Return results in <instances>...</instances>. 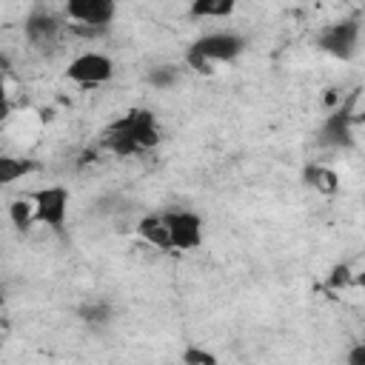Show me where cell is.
<instances>
[{"label":"cell","mask_w":365,"mask_h":365,"mask_svg":"<svg viewBox=\"0 0 365 365\" xmlns=\"http://www.w3.org/2000/svg\"><path fill=\"white\" fill-rule=\"evenodd\" d=\"M23 31H26V40L34 46V48H51L57 46L60 40V31H63V23L57 14L51 11H31L23 23Z\"/></svg>","instance_id":"ba28073f"},{"label":"cell","mask_w":365,"mask_h":365,"mask_svg":"<svg viewBox=\"0 0 365 365\" xmlns=\"http://www.w3.org/2000/svg\"><path fill=\"white\" fill-rule=\"evenodd\" d=\"M9 117V94H6V83L0 77V123Z\"/></svg>","instance_id":"d6986e66"},{"label":"cell","mask_w":365,"mask_h":365,"mask_svg":"<svg viewBox=\"0 0 365 365\" xmlns=\"http://www.w3.org/2000/svg\"><path fill=\"white\" fill-rule=\"evenodd\" d=\"M245 51V40L234 31H211L200 40L191 43V48L185 51V63L188 68H194L197 74H208L214 71L217 63H231Z\"/></svg>","instance_id":"7a4b0ae2"},{"label":"cell","mask_w":365,"mask_h":365,"mask_svg":"<svg viewBox=\"0 0 365 365\" xmlns=\"http://www.w3.org/2000/svg\"><path fill=\"white\" fill-rule=\"evenodd\" d=\"M234 9H237V0H191L188 14L197 20H205V17H228L234 14Z\"/></svg>","instance_id":"4fadbf2b"},{"label":"cell","mask_w":365,"mask_h":365,"mask_svg":"<svg viewBox=\"0 0 365 365\" xmlns=\"http://www.w3.org/2000/svg\"><path fill=\"white\" fill-rule=\"evenodd\" d=\"M117 0H66V17L88 26V29H103L114 20Z\"/></svg>","instance_id":"52a82bcc"},{"label":"cell","mask_w":365,"mask_h":365,"mask_svg":"<svg viewBox=\"0 0 365 365\" xmlns=\"http://www.w3.org/2000/svg\"><path fill=\"white\" fill-rule=\"evenodd\" d=\"M106 145L120 157H131V154L157 148L160 145L157 117L148 108H131L125 117H120L106 131Z\"/></svg>","instance_id":"6da1fadb"},{"label":"cell","mask_w":365,"mask_h":365,"mask_svg":"<svg viewBox=\"0 0 365 365\" xmlns=\"http://www.w3.org/2000/svg\"><path fill=\"white\" fill-rule=\"evenodd\" d=\"M9 217H11V225L17 228V231H26L31 222H34V205L23 197V200H14L11 205H9Z\"/></svg>","instance_id":"9a60e30c"},{"label":"cell","mask_w":365,"mask_h":365,"mask_svg":"<svg viewBox=\"0 0 365 365\" xmlns=\"http://www.w3.org/2000/svg\"><path fill=\"white\" fill-rule=\"evenodd\" d=\"M317 46L336 60H351L359 48V20L351 17V20H339V23L325 26L317 37Z\"/></svg>","instance_id":"277c9868"},{"label":"cell","mask_w":365,"mask_h":365,"mask_svg":"<svg viewBox=\"0 0 365 365\" xmlns=\"http://www.w3.org/2000/svg\"><path fill=\"white\" fill-rule=\"evenodd\" d=\"M66 77L77 86H100L114 77V63L100 51H86L68 63Z\"/></svg>","instance_id":"8992f818"},{"label":"cell","mask_w":365,"mask_h":365,"mask_svg":"<svg viewBox=\"0 0 365 365\" xmlns=\"http://www.w3.org/2000/svg\"><path fill=\"white\" fill-rule=\"evenodd\" d=\"M354 123L356 117L342 106L336 108L334 114H328L322 120V128H319V145H328V148H348L354 143Z\"/></svg>","instance_id":"9c48e42d"},{"label":"cell","mask_w":365,"mask_h":365,"mask_svg":"<svg viewBox=\"0 0 365 365\" xmlns=\"http://www.w3.org/2000/svg\"><path fill=\"white\" fill-rule=\"evenodd\" d=\"M160 217H163V222L168 228L171 248L194 251V248L202 245V220L194 211H163Z\"/></svg>","instance_id":"5b68a950"},{"label":"cell","mask_w":365,"mask_h":365,"mask_svg":"<svg viewBox=\"0 0 365 365\" xmlns=\"http://www.w3.org/2000/svg\"><path fill=\"white\" fill-rule=\"evenodd\" d=\"M80 319L88 325H106L111 319V305L106 299H91V302L80 305Z\"/></svg>","instance_id":"5bb4252c"},{"label":"cell","mask_w":365,"mask_h":365,"mask_svg":"<svg viewBox=\"0 0 365 365\" xmlns=\"http://www.w3.org/2000/svg\"><path fill=\"white\" fill-rule=\"evenodd\" d=\"M182 362L185 365H217V356L205 348H197V345H188L182 351Z\"/></svg>","instance_id":"ac0fdd59"},{"label":"cell","mask_w":365,"mask_h":365,"mask_svg":"<svg viewBox=\"0 0 365 365\" xmlns=\"http://www.w3.org/2000/svg\"><path fill=\"white\" fill-rule=\"evenodd\" d=\"M348 365H365V345H356L348 354Z\"/></svg>","instance_id":"ffe728a7"},{"label":"cell","mask_w":365,"mask_h":365,"mask_svg":"<svg viewBox=\"0 0 365 365\" xmlns=\"http://www.w3.org/2000/svg\"><path fill=\"white\" fill-rule=\"evenodd\" d=\"M37 165L31 160H23V157H9V154H0V185H11L23 177H29Z\"/></svg>","instance_id":"7c38bea8"},{"label":"cell","mask_w":365,"mask_h":365,"mask_svg":"<svg viewBox=\"0 0 365 365\" xmlns=\"http://www.w3.org/2000/svg\"><path fill=\"white\" fill-rule=\"evenodd\" d=\"M302 182L308 188L319 191V194H336V188H339L336 171L328 168V165H322V163H308L305 171H302Z\"/></svg>","instance_id":"30bf717a"},{"label":"cell","mask_w":365,"mask_h":365,"mask_svg":"<svg viewBox=\"0 0 365 365\" xmlns=\"http://www.w3.org/2000/svg\"><path fill=\"white\" fill-rule=\"evenodd\" d=\"M351 279H354L351 268H348L345 262H336V265L331 268V274H328L325 285H328V288H334V291H342V288H348V282H351Z\"/></svg>","instance_id":"e0dca14e"},{"label":"cell","mask_w":365,"mask_h":365,"mask_svg":"<svg viewBox=\"0 0 365 365\" xmlns=\"http://www.w3.org/2000/svg\"><path fill=\"white\" fill-rule=\"evenodd\" d=\"M137 234H140L148 245H154V248H160V251H168V248H171L168 228H165V222H163L160 214H145V217L137 222Z\"/></svg>","instance_id":"8fae6325"},{"label":"cell","mask_w":365,"mask_h":365,"mask_svg":"<svg viewBox=\"0 0 365 365\" xmlns=\"http://www.w3.org/2000/svg\"><path fill=\"white\" fill-rule=\"evenodd\" d=\"M31 205H34V222L63 231L66 217H68V188H63V185L37 188L31 194Z\"/></svg>","instance_id":"3957f363"},{"label":"cell","mask_w":365,"mask_h":365,"mask_svg":"<svg viewBox=\"0 0 365 365\" xmlns=\"http://www.w3.org/2000/svg\"><path fill=\"white\" fill-rule=\"evenodd\" d=\"M0 308H3V291H0Z\"/></svg>","instance_id":"44dd1931"},{"label":"cell","mask_w":365,"mask_h":365,"mask_svg":"<svg viewBox=\"0 0 365 365\" xmlns=\"http://www.w3.org/2000/svg\"><path fill=\"white\" fill-rule=\"evenodd\" d=\"M180 80V68L177 66H154L148 68V83L154 88H171Z\"/></svg>","instance_id":"2e32d148"}]
</instances>
